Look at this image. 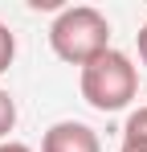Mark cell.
Here are the masks:
<instances>
[{"instance_id":"obj_1","label":"cell","mask_w":147,"mask_h":152,"mask_svg":"<svg viewBox=\"0 0 147 152\" xmlns=\"http://www.w3.org/2000/svg\"><path fill=\"white\" fill-rule=\"evenodd\" d=\"M49 45L70 66H90L98 53L110 50V21L90 4H70V8H61L53 17Z\"/></svg>"},{"instance_id":"obj_2","label":"cell","mask_w":147,"mask_h":152,"mask_svg":"<svg viewBox=\"0 0 147 152\" xmlns=\"http://www.w3.org/2000/svg\"><path fill=\"white\" fill-rule=\"evenodd\" d=\"M78 86H82V99L94 111L110 115V111L131 107V99L139 95V70H135V62L127 53L106 50V53H98L90 66H82Z\"/></svg>"},{"instance_id":"obj_3","label":"cell","mask_w":147,"mask_h":152,"mask_svg":"<svg viewBox=\"0 0 147 152\" xmlns=\"http://www.w3.org/2000/svg\"><path fill=\"white\" fill-rule=\"evenodd\" d=\"M41 152H102L94 127L78 124V119H61L41 136Z\"/></svg>"},{"instance_id":"obj_4","label":"cell","mask_w":147,"mask_h":152,"mask_svg":"<svg viewBox=\"0 0 147 152\" xmlns=\"http://www.w3.org/2000/svg\"><path fill=\"white\" fill-rule=\"evenodd\" d=\"M122 152H147V107L127 115V124H122Z\"/></svg>"},{"instance_id":"obj_5","label":"cell","mask_w":147,"mask_h":152,"mask_svg":"<svg viewBox=\"0 0 147 152\" xmlns=\"http://www.w3.org/2000/svg\"><path fill=\"white\" fill-rule=\"evenodd\" d=\"M12 127H17V99H12L8 91H0V140H4Z\"/></svg>"},{"instance_id":"obj_6","label":"cell","mask_w":147,"mask_h":152,"mask_svg":"<svg viewBox=\"0 0 147 152\" xmlns=\"http://www.w3.org/2000/svg\"><path fill=\"white\" fill-rule=\"evenodd\" d=\"M12 58H17V37H12L8 25H0V74L12 66Z\"/></svg>"},{"instance_id":"obj_7","label":"cell","mask_w":147,"mask_h":152,"mask_svg":"<svg viewBox=\"0 0 147 152\" xmlns=\"http://www.w3.org/2000/svg\"><path fill=\"white\" fill-rule=\"evenodd\" d=\"M135 41H139V62L147 66V25L139 29V37H135Z\"/></svg>"},{"instance_id":"obj_8","label":"cell","mask_w":147,"mask_h":152,"mask_svg":"<svg viewBox=\"0 0 147 152\" xmlns=\"http://www.w3.org/2000/svg\"><path fill=\"white\" fill-rule=\"evenodd\" d=\"M0 152H33V148H29V144H12V140H8V144H0Z\"/></svg>"}]
</instances>
